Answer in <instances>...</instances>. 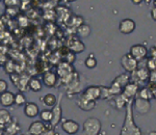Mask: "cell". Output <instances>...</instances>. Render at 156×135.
I'll return each mask as SVG.
<instances>
[{
  "label": "cell",
  "mask_w": 156,
  "mask_h": 135,
  "mask_svg": "<svg viewBox=\"0 0 156 135\" xmlns=\"http://www.w3.org/2000/svg\"><path fill=\"white\" fill-rule=\"evenodd\" d=\"M77 104L82 110L90 111L95 108V106H96V101H89V100H85L82 98V97H80L77 102Z\"/></svg>",
  "instance_id": "cell-16"
},
{
  "label": "cell",
  "mask_w": 156,
  "mask_h": 135,
  "mask_svg": "<svg viewBox=\"0 0 156 135\" xmlns=\"http://www.w3.org/2000/svg\"><path fill=\"white\" fill-rule=\"evenodd\" d=\"M77 36L79 37H87L90 34V27L87 24H81L77 27Z\"/></svg>",
  "instance_id": "cell-18"
},
{
  "label": "cell",
  "mask_w": 156,
  "mask_h": 135,
  "mask_svg": "<svg viewBox=\"0 0 156 135\" xmlns=\"http://www.w3.org/2000/svg\"><path fill=\"white\" fill-rule=\"evenodd\" d=\"M150 54H151V58H154L156 59V47L152 46L150 49Z\"/></svg>",
  "instance_id": "cell-31"
},
{
  "label": "cell",
  "mask_w": 156,
  "mask_h": 135,
  "mask_svg": "<svg viewBox=\"0 0 156 135\" xmlns=\"http://www.w3.org/2000/svg\"><path fill=\"white\" fill-rule=\"evenodd\" d=\"M57 82V76L53 72H46L43 76V83L47 87H54Z\"/></svg>",
  "instance_id": "cell-15"
},
{
  "label": "cell",
  "mask_w": 156,
  "mask_h": 135,
  "mask_svg": "<svg viewBox=\"0 0 156 135\" xmlns=\"http://www.w3.org/2000/svg\"><path fill=\"white\" fill-rule=\"evenodd\" d=\"M142 1H143V0H132V2H133L134 4H140Z\"/></svg>",
  "instance_id": "cell-34"
},
{
  "label": "cell",
  "mask_w": 156,
  "mask_h": 135,
  "mask_svg": "<svg viewBox=\"0 0 156 135\" xmlns=\"http://www.w3.org/2000/svg\"><path fill=\"white\" fill-rule=\"evenodd\" d=\"M0 1H1V0H0Z\"/></svg>",
  "instance_id": "cell-37"
},
{
  "label": "cell",
  "mask_w": 156,
  "mask_h": 135,
  "mask_svg": "<svg viewBox=\"0 0 156 135\" xmlns=\"http://www.w3.org/2000/svg\"><path fill=\"white\" fill-rule=\"evenodd\" d=\"M136 28V23L132 19L126 18L120 21L119 23V31L123 34H130Z\"/></svg>",
  "instance_id": "cell-6"
},
{
  "label": "cell",
  "mask_w": 156,
  "mask_h": 135,
  "mask_svg": "<svg viewBox=\"0 0 156 135\" xmlns=\"http://www.w3.org/2000/svg\"><path fill=\"white\" fill-rule=\"evenodd\" d=\"M14 100H15V94L12 92L6 91L5 92L0 95V104L4 107H9L12 105H14Z\"/></svg>",
  "instance_id": "cell-14"
},
{
  "label": "cell",
  "mask_w": 156,
  "mask_h": 135,
  "mask_svg": "<svg viewBox=\"0 0 156 135\" xmlns=\"http://www.w3.org/2000/svg\"><path fill=\"white\" fill-rule=\"evenodd\" d=\"M41 135H55V132L53 129H46Z\"/></svg>",
  "instance_id": "cell-32"
},
{
  "label": "cell",
  "mask_w": 156,
  "mask_h": 135,
  "mask_svg": "<svg viewBox=\"0 0 156 135\" xmlns=\"http://www.w3.org/2000/svg\"><path fill=\"white\" fill-rule=\"evenodd\" d=\"M137 95H138V98L148 100V101H150L151 99H153L152 94H151L150 91L147 88V87H142V88L137 92Z\"/></svg>",
  "instance_id": "cell-22"
},
{
  "label": "cell",
  "mask_w": 156,
  "mask_h": 135,
  "mask_svg": "<svg viewBox=\"0 0 156 135\" xmlns=\"http://www.w3.org/2000/svg\"><path fill=\"white\" fill-rule=\"evenodd\" d=\"M129 101V99L126 98L123 94L118 95L117 99H115V102H117V107L118 108H122L124 105L127 104V102Z\"/></svg>",
  "instance_id": "cell-25"
},
{
  "label": "cell",
  "mask_w": 156,
  "mask_h": 135,
  "mask_svg": "<svg viewBox=\"0 0 156 135\" xmlns=\"http://www.w3.org/2000/svg\"><path fill=\"white\" fill-rule=\"evenodd\" d=\"M55 1H59V0H55Z\"/></svg>",
  "instance_id": "cell-36"
},
{
  "label": "cell",
  "mask_w": 156,
  "mask_h": 135,
  "mask_svg": "<svg viewBox=\"0 0 156 135\" xmlns=\"http://www.w3.org/2000/svg\"><path fill=\"white\" fill-rule=\"evenodd\" d=\"M6 7H16L19 5L20 0H3Z\"/></svg>",
  "instance_id": "cell-28"
},
{
  "label": "cell",
  "mask_w": 156,
  "mask_h": 135,
  "mask_svg": "<svg viewBox=\"0 0 156 135\" xmlns=\"http://www.w3.org/2000/svg\"><path fill=\"white\" fill-rule=\"evenodd\" d=\"M81 97L89 101H96L97 99H100V86L90 85L84 89Z\"/></svg>",
  "instance_id": "cell-7"
},
{
  "label": "cell",
  "mask_w": 156,
  "mask_h": 135,
  "mask_svg": "<svg viewBox=\"0 0 156 135\" xmlns=\"http://www.w3.org/2000/svg\"><path fill=\"white\" fill-rule=\"evenodd\" d=\"M6 61H7L6 55L4 53H1V52H0V67L5 66Z\"/></svg>",
  "instance_id": "cell-30"
},
{
  "label": "cell",
  "mask_w": 156,
  "mask_h": 135,
  "mask_svg": "<svg viewBox=\"0 0 156 135\" xmlns=\"http://www.w3.org/2000/svg\"><path fill=\"white\" fill-rule=\"evenodd\" d=\"M67 2H74V1H76V0H66Z\"/></svg>",
  "instance_id": "cell-35"
},
{
  "label": "cell",
  "mask_w": 156,
  "mask_h": 135,
  "mask_svg": "<svg viewBox=\"0 0 156 135\" xmlns=\"http://www.w3.org/2000/svg\"><path fill=\"white\" fill-rule=\"evenodd\" d=\"M156 59L154 58H150L147 61V70L149 72H152V71H155V68H156Z\"/></svg>",
  "instance_id": "cell-27"
},
{
  "label": "cell",
  "mask_w": 156,
  "mask_h": 135,
  "mask_svg": "<svg viewBox=\"0 0 156 135\" xmlns=\"http://www.w3.org/2000/svg\"><path fill=\"white\" fill-rule=\"evenodd\" d=\"M62 129L68 135H75L79 131V124L73 119H66L65 122H62Z\"/></svg>",
  "instance_id": "cell-8"
},
{
  "label": "cell",
  "mask_w": 156,
  "mask_h": 135,
  "mask_svg": "<svg viewBox=\"0 0 156 135\" xmlns=\"http://www.w3.org/2000/svg\"><path fill=\"white\" fill-rule=\"evenodd\" d=\"M40 117H41L43 123H50L52 119V111L49 109H44L40 111Z\"/></svg>",
  "instance_id": "cell-21"
},
{
  "label": "cell",
  "mask_w": 156,
  "mask_h": 135,
  "mask_svg": "<svg viewBox=\"0 0 156 135\" xmlns=\"http://www.w3.org/2000/svg\"><path fill=\"white\" fill-rule=\"evenodd\" d=\"M57 102V99L53 94H47L43 98V104L47 107H53Z\"/></svg>",
  "instance_id": "cell-20"
},
{
  "label": "cell",
  "mask_w": 156,
  "mask_h": 135,
  "mask_svg": "<svg viewBox=\"0 0 156 135\" xmlns=\"http://www.w3.org/2000/svg\"><path fill=\"white\" fill-rule=\"evenodd\" d=\"M40 113V108L39 105L34 102H27L24 105V114L29 119H34L39 116Z\"/></svg>",
  "instance_id": "cell-10"
},
{
  "label": "cell",
  "mask_w": 156,
  "mask_h": 135,
  "mask_svg": "<svg viewBox=\"0 0 156 135\" xmlns=\"http://www.w3.org/2000/svg\"><path fill=\"white\" fill-rule=\"evenodd\" d=\"M7 87H9V84L4 79H0V95L3 94L7 91Z\"/></svg>",
  "instance_id": "cell-29"
},
{
  "label": "cell",
  "mask_w": 156,
  "mask_h": 135,
  "mask_svg": "<svg viewBox=\"0 0 156 135\" xmlns=\"http://www.w3.org/2000/svg\"><path fill=\"white\" fill-rule=\"evenodd\" d=\"M137 61H135L129 53L123 55L121 58V64H122L123 69L128 73H132L135 70H137Z\"/></svg>",
  "instance_id": "cell-5"
},
{
  "label": "cell",
  "mask_w": 156,
  "mask_h": 135,
  "mask_svg": "<svg viewBox=\"0 0 156 135\" xmlns=\"http://www.w3.org/2000/svg\"><path fill=\"white\" fill-rule=\"evenodd\" d=\"M12 122V116L7 109H0V125H6Z\"/></svg>",
  "instance_id": "cell-19"
},
{
  "label": "cell",
  "mask_w": 156,
  "mask_h": 135,
  "mask_svg": "<svg viewBox=\"0 0 156 135\" xmlns=\"http://www.w3.org/2000/svg\"><path fill=\"white\" fill-rule=\"evenodd\" d=\"M126 114H125V121L123 127L121 129L120 135H143L142 131L135 125L133 119V111H132V100H129L126 104Z\"/></svg>",
  "instance_id": "cell-1"
},
{
  "label": "cell",
  "mask_w": 156,
  "mask_h": 135,
  "mask_svg": "<svg viewBox=\"0 0 156 135\" xmlns=\"http://www.w3.org/2000/svg\"><path fill=\"white\" fill-rule=\"evenodd\" d=\"M151 16H152V19L154 20V21H156V7H155V5L153 6L152 9H151Z\"/></svg>",
  "instance_id": "cell-33"
},
{
  "label": "cell",
  "mask_w": 156,
  "mask_h": 135,
  "mask_svg": "<svg viewBox=\"0 0 156 135\" xmlns=\"http://www.w3.org/2000/svg\"><path fill=\"white\" fill-rule=\"evenodd\" d=\"M137 92H138V85L136 83H133V82H131V83H127L126 85L123 87L122 94L124 95L126 98H128L130 100L137 94Z\"/></svg>",
  "instance_id": "cell-13"
},
{
  "label": "cell",
  "mask_w": 156,
  "mask_h": 135,
  "mask_svg": "<svg viewBox=\"0 0 156 135\" xmlns=\"http://www.w3.org/2000/svg\"><path fill=\"white\" fill-rule=\"evenodd\" d=\"M28 88L30 91L37 92L43 88V84L39 78H31L28 81Z\"/></svg>",
  "instance_id": "cell-17"
},
{
  "label": "cell",
  "mask_w": 156,
  "mask_h": 135,
  "mask_svg": "<svg viewBox=\"0 0 156 135\" xmlns=\"http://www.w3.org/2000/svg\"><path fill=\"white\" fill-rule=\"evenodd\" d=\"M46 129L47 127L45 123H43L42 121H36L30 124L27 132H28L29 135H41Z\"/></svg>",
  "instance_id": "cell-11"
},
{
  "label": "cell",
  "mask_w": 156,
  "mask_h": 135,
  "mask_svg": "<svg viewBox=\"0 0 156 135\" xmlns=\"http://www.w3.org/2000/svg\"><path fill=\"white\" fill-rule=\"evenodd\" d=\"M129 54L135 59V61H140L144 58H146V56H147V54H148V50L144 45L136 44V45H133V46H131L130 51H129Z\"/></svg>",
  "instance_id": "cell-3"
},
{
  "label": "cell",
  "mask_w": 156,
  "mask_h": 135,
  "mask_svg": "<svg viewBox=\"0 0 156 135\" xmlns=\"http://www.w3.org/2000/svg\"><path fill=\"white\" fill-rule=\"evenodd\" d=\"M102 124L96 117H89L83 124V133L85 135H98L101 131Z\"/></svg>",
  "instance_id": "cell-2"
},
{
  "label": "cell",
  "mask_w": 156,
  "mask_h": 135,
  "mask_svg": "<svg viewBox=\"0 0 156 135\" xmlns=\"http://www.w3.org/2000/svg\"><path fill=\"white\" fill-rule=\"evenodd\" d=\"M132 109L134 111H136L140 114H146L150 111L151 109V104L150 101L142 98H137L134 100V103L132 105Z\"/></svg>",
  "instance_id": "cell-4"
},
{
  "label": "cell",
  "mask_w": 156,
  "mask_h": 135,
  "mask_svg": "<svg viewBox=\"0 0 156 135\" xmlns=\"http://www.w3.org/2000/svg\"><path fill=\"white\" fill-rule=\"evenodd\" d=\"M26 103V98L22 92H17L15 94V100H14V104H16L17 106H22L25 105Z\"/></svg>",
  "instance_id": "cell-24"
},
{
  "label": "cell",
  "mask_w": 156,
  "mask_h": 135,
  "mask_svg": "<svg viewBox=\"0 0 156 135\" xmlns=\"http://www.w3.org/2000/svg\"><path fill=\"white\" fill-rule=\"evenodd\" d=\"M52 119L50 122L52 127H56L59 124L60 119H62V106H60V101L56 102V104L53 106L52 109Z\"/></svg>",
  "instance_id": "cell-12"
},
{
  "label": "cell",
  "mask_w": 156,
  "mask_h": 135,
  "mask_svg": "<svg viewBox=\"0 0 156 135\" xmlns=\"http://www.w3.org/2000/svg\"><path fill=\"white\" fill-rule=\"evenodd\" d=\"M84 64L87 69H94V68H96V66H97V59L95 58L94 55H90L87 59H85Z\"/></svg>",
  "instance_id": "cell-26"
},
{
  "label": "cell",
  "mask_w": 156,
  "mask_h": 135,
  "mask_svg": "<svg viewBox=\"0 0 156 135\" xmlns=\"http://www.w3.org/2000/svg\"><path fill=\"white\" fill-rule=\"evenodd\" d=\"M68 48L71 50V52H73L74 54H79L82 53L85 50V46L79 39H77V37H71L69 40Z\"/></svg>",
  "instance_id": "cell-9"
},
{
  "label": "cell",
  "mask_w": 156,
  "mask_h": 135,
  "mask_svg": "<svg viewBox=\"0 0 156 135\" xmlns=\"http://www.w3.org/2000/svg\"><path fill=\"white\" fill-rule=\"evenodd\" d=\"M129 78L130 77L128 76L127 74H122V75H120V76H118L114 81L117 82V83L122 87H124L127 83H129Z\"/></svg>",
  "instance_id": "cell-23"
}]
</instances>
